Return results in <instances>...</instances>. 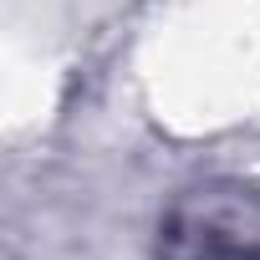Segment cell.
<instances>
[{"label": "cell", "mask_w": 260, "mask_h": 260, "mask_svg": "<svg viewBox=\"0 0 260 260\" xmlns=\"http://www.w3.org/2000/svg\"><path fill=\"white\" fill-rule=\"evenodd\" d=\"M153 260H260V184L209 174L174 189L153 219Z\"/></svg>", "instance_id": "6da1fadb"}]
</instances>
